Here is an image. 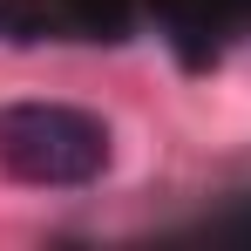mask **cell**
Segmentation results:
<instances>
[{"label": "cell", "mask_w": 251, "mask_h": 251, "mask_svg": "<svg viewBox=\"0 0 251 251\" xmlns=\"http://www.w3.org/2000/svg\"><path fill=\"white\" fill-rule=\"evenodd\" d=\"M116 163V136L75 102H7L0 109V170L34 190H88Z\"/></svg>", "instance_id": "1"}]
</instances>
